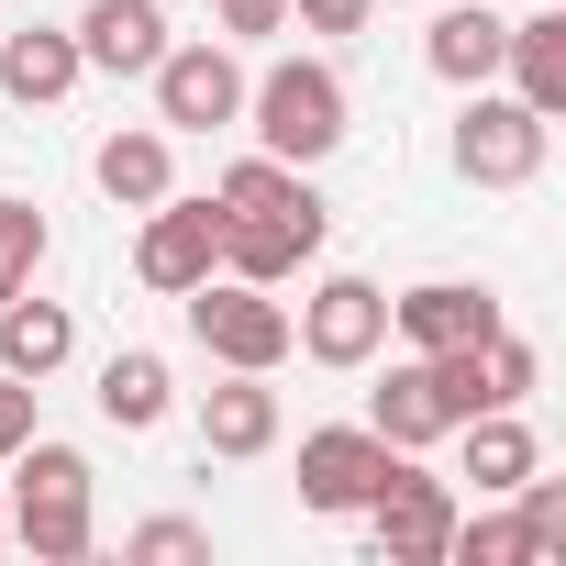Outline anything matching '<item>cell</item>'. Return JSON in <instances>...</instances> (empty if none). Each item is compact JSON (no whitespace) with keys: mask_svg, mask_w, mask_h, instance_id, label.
Segmentation results:
<instances>
[{"mask_svg":"<svg viewBox=\"0 0 566 566\" xmlns=\"http://www.w3.org/2000/svg\"><path fill=\"white\" fill-rule=\"evenodd\" d=\"M290 345H301L312 367H367V356L389 345V290H378V277H356V266H334L323 290L290 312Z\"/></svg>","mask_w":566,"mask_h":566,"instance_id":"obj_6","label":"cell"},{"mask_svg":"<svg viewBox=\"0 0 566 566\" xmlns=\"http://www.w3.org/2000/svg\"><path fill=\"white\" fill-rule=\"evenodd\" d=\"M367 433H378V444H400V455H422V444H444V433H455V411H444V389H433V367H422V356H400V367L378 378Z\"/></svg>","mask_w":566,"mask_h":566,"instance_id":"obj_18","label":"cell"},{"mask_svg":"<svg viewBox=\"0 0 566 566\" xmlns=\"http://www.w3.org/2000/svg\"><path fill=\"white\" fill-rule=\"evenodd\" d=\"M277 444V389L255 367H222V389H200V455H266Z\"/></svg>","mask_w":566,"mask_h":566,"instance_id":"obj_15","label":"cell"},{"mask_svg":"<svg viewBox=\"0 0 566 566\" xmlns=\"http://www.w3.org/2000/svg\"><path fill=\"white\" fill-rule=\"evenodd\" d=\"M34 400H45L34 378H12V367H0V467H12V455L34 444Z\"/></svg>","mask_w":566,"mask_h":566,"instance_id":"obj_27","label":"cell"},{"mask_svg":"<svg viewBox=\"0 0 566 566\" xmlns=\"http://www.w3.org/2000/svg\"><path fill=\"white\" fill-rule=\"evenodd\" d=\"M145 78H156V123H167V134H222V123H244V56H233L222 34L167 45Z\"/></svg>","mask_w":566,"mask_h":566,"instance_id":"obj_4","label":"cell"},{"mask_svg":"<svg viewBox=\"0 0 566 566\" xmlns=\"http://www.w3.org/2000/svg\"><path fill=\"white\" fill-rule=\"evenodd\" d=\"M78 78H90L78 34H56V23H23V34H0V101H23V112H45V101H67Z\"/></svg>","mask_w":566,"mask_h":566,"instance_id":"obj_16","label":"cell"},{"mask_svg":"<svg viewBox=\"0 0 566 566\" xmlns=\"http://www.w3.org/2000/svg\"><path fill=\"white\" fill-rule=\"evenodd\" d=\"M67 356H78L67 301H34V290H23V301H0V367H12V378H34V389H45Z\"/></svg>","mask_w":566,"mask_h":566,"instance_id":"obj_20","label":"cell"},{"mask_svg":"<svg viewBox=\"0 0 566 566\" xmlns=\"http://www.w3.org/2000/svg\"><path fill=\"white\" fill-rule=\"evenodd\" d=\"M367 533H378V555L389 566H444V533H455V489L444 478H422L411 455L378 478V500H367Z\"/></svg>","mask_w":566,"mask_h":566,"instance_id":"obj_10","label":"cell"},{"mask_svg":"<svg viewBox=\"0 0 566 566\" xmlns=\"http://www.w3.org/2000/svg\"><path fill=\"white\" fill-rule=\"evenodd\" d=\"M455 433H467V444H455V467L478 478V500H511V489L544 467V444H533V422H522V411H467Z\"/></svg>","mask_w":566,"mask_h":566,"instance_id":"obj_19","label":"cell"},{"mask_svg":"<svg viewBox=\"0 0 566 566\" xmlns=\"http://www.w3.org/2000/svg\"><path fill=\"white\" fill-rule=\"evenodd\" d=\"M211 23L222 45H266V34H290V0H211Z\"/></svg>","mask_w":566,"mask_h":566,"instance_id":"obj_26","label":"cell"},{"mask_svg":"<svg viewBox=\"0 0 566 566\" xmlns=\"http://www.w3.org/2000/svg\"><path fill=\"white\" fill-rule=\"evenodd\" d=\"M123 555H145V566H200V555H211V533H200V522H134V533H123Z\"/></svg>","mask_w":566,"mask_h":566,"instance_id":"obj_25","label":"cell"},{"mask_svg":"<svg viewBox=\"0 0 566 566\" xmlns=\"http://www.w3.org/2000/svg\"><path fill=\"white\" fill-rule=\"evenodd\" d=\"M389 334H400L411 356H444V345L500 334V301L478 290V277H422V290H400V301H389Z\"/></svg>","mask_w":566,"mask_h":566,"instance_id":"obj_11","label":"cell"},{"mask_svg":"<svg viewBox=\"0 0 566 566\" xmlns=\"http://www.w3.org/2000/svg\"><path fill=\"white\" fill-rule=\"evenodd\" d=\"M544 112H522L511 90H467V112H455V178H478V189H522V178H544Z\"/></svg>","mask_w":566,"mask_h":566,"instance_id":"obj_5","label":"cell"},{"mask_svg":"<svg viewBox=\"0 0 566 566\" xmlns=\"http://www.w3.org/2000/svg\"><path fill=\"white\" fill-rule=\"evenodd\" d=\"M12 544L45 555V566H78L90 555V455L78 444H23L12 455Z\"/></svg>","mask_w":566,"mask_h":566,"instance_id":"obj_2","label":"cell"},{"mask_svg":"<svg viewBox=\"0 0 566 566\" xmlns=\"http://www.w3.org/2000/svg\"><path fill=\"white\" fill-rule=\"evenodd\" d=\"M211 266H222V211H211V200H178V189H167V200L145 211V233H134V277H145L156 301H189Z\"/></svg>","mask_w":566,"mask_h":566,"instance_id":"obj_8","label":"cell"},{"mask_svg":"<svg viewBox=\"0 0 566 566\" xmlns=\"http://www.w3.org/2000/svg\"><path fill=\"white\" fill-rule=\"evenodd\" d=\"M244 123H255V145L277 167H323L356 134V101H345V78L323 56H277L266 78H244Z\"/></svg>","mask_w":566,"mask_h":566,"instance_id":"obj_1","label":"cell"},{"mask_svg":"<svg viewBox=\"0 0 566 566\" xmlns=\"http://www.w3.org/2000/svg\"><path fill=\"white\" fill-rule=\"evenodd\" d=\"M478 367H489V400H500V411H522V400H533V378H544V356H533V345H522L511 323H500V334L478 345Z\"/></svg>","mask_w":566,"mask_h":566,"instance_id":"obj_24","label":"cell"},{"mask_svg":"<svg viewBox=\"0 0 566 566\" xmlns=\"http://www.w3.org/2000/svg\"><path fill=\"white\" fill-rule=\"evenodd\" d=\"M500 45H511V23L489 12V0H433L422 67H433L444 90H489V78H500Z\"/></svg>","mask_w":566,"mask_h":566,"instance_id":"obj_13","label":"cell"},{"mask_svg":"<svg viewBox=\"0 0 566 566\" xmlns=\"http://www.w3.org/2000/svg\"><path fill=\"white\" fill-rule=\"evenodd\" d=\"M45 244H56V233H45V211H34V200H0V301H23V290H34Z\"/></svg>","mask_w":566,"mask_h":566,"instance_id":"obj_23","label":"cell"},{"mask_svg":"<svg viewBox=\"0 0 566 566\" xmlns=\"http://www.w3.org/2000/svg\"><path fill=\"white\" fill-rule=\"evenodd\" d=\"M301 189H312V178H301V167H277V156H266V145H255V156H233V167H222V178H211V211H290V200H301Z\"/></svg>","mask_w":566,"mask_h":566,"instance_id":"obj_22","label":"cell"},{"mask_svg":"<svg viewBox=\"0 0 566 566\" xmlns=\"http://www.w3.org/2000/svg\"><path fill=\"white\" fill-rule=\"evenodd\" d=\"M290 23H312V34H367L378 0H290Z\"/></svg>","mask_w":566,"mask_h":566,"instance_id":"obj_28","label":"cell"},{"mask_svg":"<svg viewBox=\"0 0 566 566\" xmlns=\"http://www.w3.org/2000/svg\"><path fill=\"white\" fill-rule=\"evenodd\" d=\"M323 233H334V211L301 189L290 211H222V277H255V290H277V277H301L312 255H323Z\"/></svg>","mask_w":566,"mask_h":566,"instance_id":"obj_7","label":"cell"},{"mask_svg":"<svg viewBox=\"0 0 566 566\" xmlns=\"http://www.w3.org/2000/svg\"><path fill=\"white\" fill-rule=\"evenodd\" d=\"M90 178H101L112 211H156V200L178 189V134H167V123H123V134L90 145Z\"/></svg>","mask_w":566,"mask_h":566,"instance_id":"obj_12","label":"cell"},{"mask_svg":"<svg viewBox=\"0 0 566 566\" xmlns=\"http://www.w3.org/2000/svg\"><path fill=\"white\" fill-rule=\"evenodd\" d=\"M167 411H178V378H167V356H156V345H123V356L101 367V422H112V433H156Z\"/></svg>","mask_w":566,"mask_h":566,"instance_id":"obj_21","label":"cell"},{"mask_svg":"<svg viewBox=\"0 0 566 566\" xmlns=\"http://www.w3.org/2000/svg\"><path fill=\"white\" fill-rule=\"evenodd\" d=\"M400 467V444H378L367 422H323V433H301V511H367L378 500V478Z\"/></svg>","mask_w":566,"mask_h":566,"instance_id":"obj_9","label":"cell"},{"mask_svg":"<svg viewBox=\"0 0 566 566\" xmlns=\"http://www.w3.org/2000/svg\"><path fill=\"white\" fill-rule=\"evenodd\" d=\"M167 45H178V34H167L156 0H90V12H78V56H90L101 78H145Z\"/></svg>","mask_w":566,"mask_h":566,"instance_id":"obj_14","label":"cell"},{"mask_svg":"<svg viewBox=\"0 0 566 566\" xmlns=\"http://www.w3.org/2000/svg\"><path fill=\"white\" fill-rule=\"evenodd\" d=\"M0 544H12V500H0Z\"/></svg>","mask_w":566,"mask_h":566,"instance_id":"obj_29","label":"cell"},{"mask_svg":"<svg viewBox=\"0 0 566 566\" xmlns=\"http://www.w3.org/2000/svg\"><path fill=\"white\" fill-rule=\"evenodd\" d=\"M500 78H511V101L522 112H566V0H544L533 23H511V45H500Z\"/></svg>","mask_w":566,"mask_h":566,"instance_id":"obj_17","label":"cell"},{"mask_svg":"<svg viewBox=\"0 0 566 566\" xmlns=\"http://www.w3.org/2000/svg\"><path fill=\"white\" fill-rule=\"evenodd\" d=\"M189 334H200V356L211 367H290V301H266L255 290V277H200V290H189Z\"/></svg>","mask_w":566,"mask_h":566,"instance_id":"obj_3","label":"cell"}]
</instances>
